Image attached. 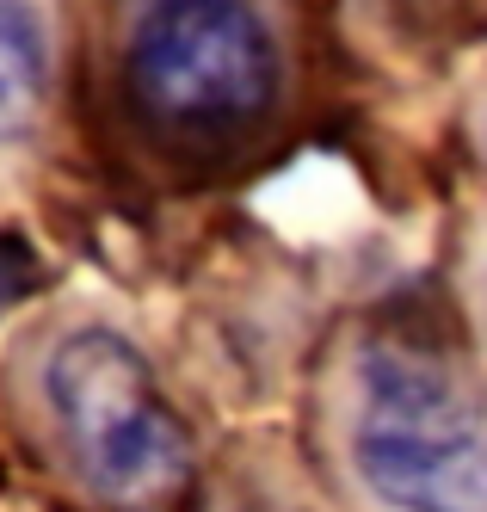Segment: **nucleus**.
I'll return each mask as SVG.
<instances>
[{"label": "nucleus", "instance_id": "f257e3e1", "mask_svg": "<svg viewBox=\"0 0 487 512\" xmlns=\"http://www.w3.org/2000/svg\"><path fill=\"white\" fill-rule=\"evenodd\" d=\"M352 469L389 512H487V395L438 352L407 340L364 346Z\"/></svg>", "mask_w": 487, "mask_h": 512}, {"label": "nucleus", "instance_id": "f03ea898", "mask_svg": "<svg viewBox=\"0 0 487 512\" xmlns=\"http://www.w3.org/2000/svg\"><path fill=\"white\" fill-rule=\"evenodd\" d=\"M44 401L81 475L118 506H161L192 475V432L148 358L111 327H74L44 364Z\"/></svg>", "mask_w": 487, "mask_h": 512}, {"label": "nucleus", "instance_id": "7ed1b4c3", "mask_svg": "<svg viewBox=\"0 0 487 512\" xmlns=\"http://www.w3.org/2000/svg\"><path fill=\"white\" fill-rule=\"evenodd\" d=\"M278 93V44L247 0H155L130 31V99L173 136H229Z\"/></svg>", "mask_w": 487, "mask_h": 512}, {"label": "nucleus", "instance_id": "20e7f679", "mask_svg": "<svg viewBox=\"0 0 487 512\" xmlns=\"http://www.w3.org/2000/svg\"><path fill=\"white\" fill-rule=\"evenodd\" d=\"M50 93V25L31 0H0V142L37 124Z\"/></svg>", "mask_w": 487, "mask_h": 512}, {"label": "nucleus", "instance_id": "39448f33", "mask_svg": "<svg viewBox=\"0 0 487 512\" xmlns=\"http://www.w3.org/2000/svg\"><path fill=\"white\" fill-rule=\"evenodd\" d=\"M31 260H25V247H13V241H0V315H7L25 290H31Z\"/></svg>", "mask_w": 487, "mask_h": 512}]
</instances>
